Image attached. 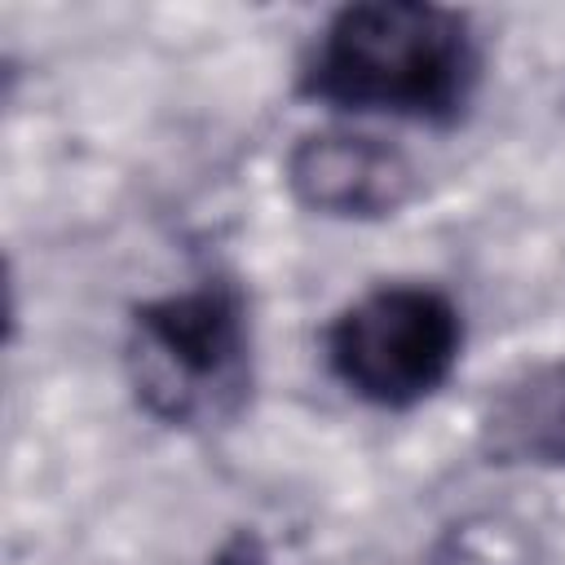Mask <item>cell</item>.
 Returning a JSON list of instances; mask_svg holds the SVG:
<instances>
[{"label":"cell","mask_w":565,"mask_h":565,"mask_svg":"<svg viewBox=\"0 0 565 565\" xmlns=\"http://www.w3.org/2000/svg\"><path fill=\"white\" fill-rule=\"evenodd\" d=\"M481 84V44L459 9L371 0L327 18L300 62V93L344 115L459 124Z\"/></svg>","instance_id":"obj_1"},{"label":"cell","mask_w":565,"mask_h":565,"mask_svg":"<svg viewBox=\"0 0 565 565\" xmlns=\"http://www.w3.org/2000/svg\"><path fill=\"white\" fill-rule=\"evenodd\" d=\"M137 406L163 428L207 433L243 415L256 384V340L243 287L230 274L141 300L124 335Z\"/></svg>","instance_id":"obj_2"},{"label":"cell","mask_w":565,"mask_h":565,"mask_svg":"<svg viewBox=\"0 0 565 565\" xmlns=\"http://www.w3.org/2000/svg\"><path fill=\"white\" fill-rule=\"evenodd\" d=\"M322 349L349 397L375 411H411L455 375L463 313L437 287L384 282L331 318Z\"/></svg>","instance_id":"obj_3"},{"label":"cell","mask_w":565,"mask_h":565,"mask_svg":"<svg viewBox=\"0 0 565 565\" xmlns=\"http://www.w3.org/2000/svg\"><path fill=\"white\" fill-rule=\"evenodd\" d=\"M282 181L305 212L331 221H384L419 190V172L406 150L353 128L305 132L287 150Z\"/></svg>","instance_id":"obj_4"},{"label":"cell","mask_w":565,"mask_h":565,"mask_svg":"<svg viewBox=\"0 0 565 565\" xmlns=\"http://www.w3.org/2000/svg\"><path fill=\"white\" fill-rule=\"evenodd\" d=\"M424 565H543V547L512 512H468L433 539Z\"/></svg>","instance_id":"obj_5"},{"label":"cell","mask_w":565,"mask_h":565,"mask_svg":"<svg viewBox=\"0 0 565 565\" xmlns=\"http://www.w3.org/2000/svg\"><path fill=\"white\" fill-rule=\"evenodd\" d=\"M499 428L508 433L512 446L539 459L565 463V366L552 375H539L530 388V402H512Z\"/></svg>","instance_id":"obj_6"},{"label":"cell","mask_w":565,"mask_h":565,"mask_svg":"<svg viewBox=\"0 0 565 565\" xmlns=\"http://www.w3.org/2000/svg\"><path fill=\"white\" fill-rule=\"evenodd\" d=\"M207 565H278V561H274L269 543H265L256 530H238V534H230V539L216 547V556H212Z\"/></svg>","instance_id":"obj_7"}]
</instances>
